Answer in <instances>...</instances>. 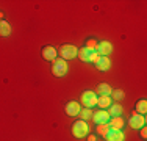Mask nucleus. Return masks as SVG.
<instances>
[{
	"label": "nucleus",
	"mask_w": 147,
	"mask_h": 141,
	"mask_svg": "<svg viewBox=\"0 0 147 141\" xmlns=\"http://www.w3.org/2000/svg\"><path fill=\"white\" fill-rule=\"evenodd\" d=\"M0 17H2V13H0Z\"/></svg>",
	"instance_id": "25"
},
{
	"label": "nucleus",
	"mask_w": 147,
	"mask_h": 141,
	"mask_svg": "<svg viewBox=\"0 0 147 141\" xmlns=\"http://www.w3.org/2000/svg\"><path fill=\"white\" fill-rule=\"evenodd\" d=\"M111 50H113V45L108 41H100L99 44H97V49H96V52L100 56H107L108 54H111Z\"/></svg>",
	"instance_id": "9"
},
{
	"label": "nucleus",
	"mask_w": 147,
	"mask_h": 141,
	"mask_svg": "<svg viewBox=\"0 0 147 141\" xmlns=\"http://www.w3.org/2000/svg\"><path fill=\"white\" fill-rule=\"evenodd\" d=\"M136 113H139V115H146L147 113V102L144 100V99L136 104Z\"/></svg>",
	"instance_id": "17"
},
{
	"label": "nucleus",
	"mask_w": 147,
	"mask_h": 141,
	"mask_svg": "<svg viewBox=\"0 0 147 141\" xmlns=\"http://www.w3.org/2000/svg\"><path fill=\"white\" fill-rule=\"evenodd\" d=\"M82 104L85 105V108H91L94 105H97V94L94 91H85L82 94Z\"/></svg>",
	"instance_id": "5"
},
{
	"label": "nucleus",
	"mask_w": 147,
	"mask_h": 141,
	"mask_svg": "<svg viewBox=\"0 0 147 141\" xmlns=\"http://www.w3.org/2000/svg\"><path fill=\"white\" fill-rule=\"evenodd\" d=\"M86 49H89V50H96L97 49V41L96 39H89L88 44H86Z\"/></svg>",
	"instance_id": "21"
},
{
	"label": "nucleus",
	"mask_w": 147,
	"mask_h": 141,
	"mask_svg": "<svg viewBox=\"0 0 147 141\" xmlns=\"http://www.w3.org/2000/svg\"><path fill=\"white\" fill-rule=\"evenodd\" d=\"M89 133V125L86 121H75L72 125V135L75 138H83Z\"/></svg>",
	"instance_id": "1"
},
{
	"label": "nucleus",
	"mask_w": 147,
	"mask_h": 141,
	"mask_svg": "<svg viewBox=\"0 0 147 141\" xmlns=\"http://www.w3.org/2000/svg\"><path fill=\"white\" fill-rule=\"evenodd\" d=\"M111 94H113V97L116 99V100H121V99H122V96H124V93H122L121 89H116V91H113Z\"/></svg>",
	"instance_id": "22"
},
{
	"label": "nucleus",
	"mask_w": 147,
	"mask_h": 141,
	"mask_svg": "<svg viewBox=\"0 0 147 141\" xmlns=\"http://www.w3.org/2000/svg\"><path fill=\"white\" fill-rule=\"evenodd\" d=\"M80 104L78 102H67L66 104V107H64V111H66V115L67 116H78V113H80Z\"/></svg>",
	"instance_id": "10"
},
{
	"label": "nucleus",
	"mask_w": 147,
	"mask_h": 141,
	"mask_svg": "<svg viewBox=\"0 0 147 141\" xmlns=\"http://www.w3.org/2000/svg\"><path fill=\"white\" fill-rule=\"evenodd\" d=\"M77 56H78L82 61H92V63H96V60L99 58V54H97L96 50H89V49H86V47H83V49H80L78 52H77Z\"/></svg>",
	"instance_id": "4"
},
{
	"label": "nucleus",
	"mask_w": 147,
	"mask_h": 141,
	"mask_svg": "<svg viewBox=\"0 0 147 141\" xmlns=\"http://www.w3.org/2000/svg\"><path fill=\"white\" fill-rule=\"evenodd\" d=\"M66 72H67V63L63 58H55L52 64V74L55 77H63Z\"/></svg>",
	"instance_id": "2"
},
{
	"label": "nucleus",
	"mask_w": 147,
	"mask_h": 141,
	"mask_svg": "<svg viewBox=\"0 0 147 141\" xmlns=\"http://www.w3.org/2000/svg\"><path fill=\"white\" fill-rule=\"evenodd\" d=\"M105 140L107 141H124V133L121 130H116V129H108V132L105 133Z\"/></svg>",
	"instance_id": "7"
},
{
	"label": "nucleus",
	"mask_w": 147,
	"mask_h": 141,
	"mask_svg": "<svg viewBox=\"0 0 147 141\" xmlns=\"http://www.w3.org/2000/svg\"><path fill=\"white\" fill-rule=\"evenodd\" d=\"M146 124V118L142 115H139V113H133V115L130 116V119H128V125L131 127V129H135V130H138V129H141L142 125Z\"/></svg>",
	"instance_id": "6"
},
{
	"label": "nucleus",
	"mask_w": 147,
	"mask_h": 141,
	"mask_svg": "<svg viewBox=\"0 0 147 141\" xmlns=\"http://www.w3.org/2000/svg\"><path fill=\"white\" fill-rule=\"evenodd\" d=\"M108 129H110V125H108V124H97V133H99V135H105V133H107L108 132Z\"/></svg>",
	"instance_id": "20"
},
{
	"label": "nucleus",
	"mask_w": 147,
	"mask_h": 141,
	"mask_svg": "<svg viewBox=\"0 0 147 141\" xmlns=\"http://www.w3.org/2000/svg\"><path fill=\"white\" fill-rule=\"evenodd\" d=\"M89 141H96V138H94V136L91 135V136H89Z\"/></svg>",
	"instance_id": "24"
},
{
	"label": "nucleus",
	"mask_w": 147,
	"mask_h": 141,
	"mask_svg": "<svg viewBox=\"0 0 147 141\" xmlns=\"http://www.w3.org/2000/svg\"><path fill=\"white\" fill-rule=\"evenodd\" d=\"M96 68L99 70H107L110 68V58L108 56H99L96 60Z\"/></svg>",
	"instance_id": "12"
},
{
	"label": "nucleus",
	"mask_w": 147,
	"mask_h": 141,
	"mask_svg": "<svg viewBox=\"0 0 147 141\" xmlns=\"http://www.w3.org/2000/svg\"><path fill=\"white\" fill-rule=\"evenodd\" d=\"M9 33H11L9 24L5 22V20H0V36H8Z\"/></svg>",
	"instance_id": "16"
},
{
	"label": "nucleus",
	"mask_w": 147,
	"mask_h": 141,
	"mask_svg": "<svg viewBox=\"0 0 147 141\" xmlns=\"http://www.w3.org/2000/svg\"><path fill=\"white\" fill-rule=\"evenodd\" d=\"M124 124H125V122H124V119H122L121 116H113V119L110 121V124H108V125H110L111 129L121 130L122 127H124Z\"/></svg>",
	"instance_id": "13"
},
{
	"label": "nucleus",
	"mask_w": 147,
	"mask_h": 141,
	"mask_svg": "<svg viewBox=\"0 0 147 141\" xmlns=\"http://www.w3.org/2000/svg\"><path fill=\"white\" fill-rule=\"evenodd\" d=\"M141 136H142V138H146V136H147V130H146V129L141 130Z\"/></svg>",
	"instance_id": "23"
},
{
	"label": "nucleus",
	"mask_w": 147,
	"mask_h": 141,
	"mask_svg": "<svg viewBox=\"0 0 147 141\" xmlns=\"http://www.w3.org/2000/svg\"><path fill=\"white\" fill-rule=\"evenodd\" d=\"M97 105H99L102 110L108 108L111 105V97L110 96H100V97H97Z\"/></svg>",
	"instance_id": "15"
},
{
	"label": "nucleus",
	"mask_w": 147,
	"mask_h": 141,
	"mask_svg": "<svg viewBox=\"0 0 147 141\" xmlns=\"http://www.w3.org/2000/svg\"><path fill=\"white\" fill-rule=\"evenodd\" d=\"M77 52H78V49L75 47V45H71V44H64L59 47V56H61L63 60H72L77 56Z\"/></svg>",
	"instance_id": "3"
},
{
	"label": "nucleus",
	"mask_w": 147,
	"mask_h": 141,
	"mask_svg": "<svg viewBox=\"0 0 147 141\" xmlns=\"http://www.w3.org/2000/svg\"><path fill=\"white\" fill-rule=\"evenodd\" d=\"M121 111H122L121 105L113 104V105H110V111H108V115H110V116H119V115H121Z\"/></svg>",
	"instance_id": "18"
},
{
	"label": "nucleus",
	"mask_w": 147,
	"mask_h": 141,
	"mask_svg": "<svg viewBox=\"0 0 147 141\" xmlns=\"http://www.w3.org/2000/svg\"><path fill=\"white\" fill-rule=\"evenodd\" d=\"M78 116L82 118V121H86V119L92 118V111H91V108H83V110H80Z\"/></svg>",
	"instance_id": "19"
},
{
	"label": "nucleus",
	"mask_w": 147,
	"mask_h": 141,
	"mask_svg": "<svg viewBox=\"0 0 147 141\" xmlns=\"http://www.w3.org/2000/svg\"><path fill=\"white\" fill-rule=\"evenodd\" d=\"M96 91H97V94H100V96H111V93H113L111 86H110V85H107V83L99 85Z\"/></svg>",
	"instance_id": "14"
},
{
	"label": "nucleus",
	"mask_w": 147,
	"mask_h": 141,
	"mask_svg": "<svg viewBox=\"0 0 147 141\" xmlns=\"http://www.w3.org/2000/svg\"><path fill=\"white\" fill-rule=\"evenodd\" d=\"M92 121L96 122V124H108L110 115H108V111H105V110H99V111L92 113Z\"/></svg>",
	"instance_id": "8"
},
{
	"label": "nucleus",
	"mask_w": 147,
	"mask_h": 141,
	"mask_svg": "<svg viewBox=\"0 0 147 141\" xmlns=\"http://www.w3.org/2000/svg\"><path fill=\"white\" fill-rule=\"evenodd\" d=\"M42 56L47 61H53V60L57 58V49L52 47V45H45L42 49Z\"/></svg>",
	"instance_id": "11"
}]
</instances>
